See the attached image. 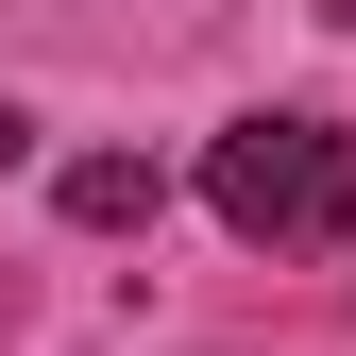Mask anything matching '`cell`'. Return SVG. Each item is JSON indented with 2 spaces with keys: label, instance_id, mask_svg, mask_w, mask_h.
<instances>
[{
  "label": "cell",
  "instance_id": "cell-1",
  "mask_svg": "<svg viewBox=\"0 0 356 356\" xmlns=\"http://www.w3.org/2000/svg\"><path fill=\"white\" fill-rule=\"evenodd\" d=\"M204 204H220V238H254V254H323L356 220V136L305 119V102L220 119V136H204Z\"/></svg>",
  "mask_w": 356,
  "mask_h": 356
},
{
  "label": "cell",
  "instance_id": "cell-2",
  "mask_svg": "<svg viewBox=\"0 0 356 356\" xmlns=\"http://www.w3.org/2000/svg\"><path fill=\"white\" fill-rule=\"evenodd\" d=\"M153 204H170V187H153V153H85V170H68V220H85V238H136Z\"/></svg>",
  "mask_w": 356,
  "mask_h": 356
},
{
  "label": "cell",
  "instance_id": "cell-3",
  "mask_svg": "<svg viewBox=\"0 0 356 356\" xmlns=\"http://www.w3.org/2000/svg\"><path fill=\"white\" fill-rule=\"evenodd\" d=\"M0 153H17V119H0Z\"/></svg>",
  "mask_w": 356,
  "mask_h": 356
}]
</instances>
